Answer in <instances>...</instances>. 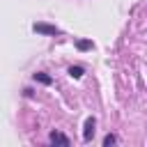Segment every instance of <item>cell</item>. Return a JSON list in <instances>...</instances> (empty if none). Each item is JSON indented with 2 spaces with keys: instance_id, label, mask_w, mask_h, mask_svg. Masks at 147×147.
I'll use <instances>...</instances> for the list:
<instances>
[{
  "instance_id": "obj_1",
  "label": "cell",
  "mask_w": 147,
  "mask_h": 147,
  "mask_svg": "<svg viewBox=\"0 0 147 147\" xmlns=\"http://www.w3.org/2000/svg\"><path fill=\"white\" fill-rule=\"evenodd\" d=\"M32 30L37 34H48V37H60L62 30L55 28V25H48V23H32Z\"/></svg>"
},
{
  "instance_id": "obj_2",
  "label": "cell",
  "mask_w": 147,
  "mask_h": 147,
  "mask_svg": "<svg viewBox=\"0 0 147 147\" xmlns=\"http://www.w3.org/2000/svg\"><path fill=\"white\" fill-rule=\"evenodd\" d=\"M94 126H96V119H94V117H87V119H85V126H83V140H85V142L92 140V136H94Z\"/></svg>"
},
{
  "instance_id": "obj_3",
  "label": "cell",
  "mask_w": 147,
  "mask_h": 147,
  "mask_svg": "<svg viewBox=\"0 0 147 147\" xmlns=\"http://www.w3.org/2000/svg\"><path fill=\"white\" fill-rule=\"evenodd\" d=\"M48 140H51V145H62V147H69V145H71V140H69L64 133H60V131H51Z\"/></svg>"
},
{
  "instance_id": "obj_4",
  "label": "cell",
  "mask_w": 147,
  "mask_h": 147,
  "mask_svg": "<svg viewBox=\"0 0 147 147\" xmlns=\"http://www.w3.org/2000/svg\"><path fill=\"white\" fill-rule=\"evenodd\" d=\"M32 78H34L37 83H41V85H51V83H53V78H51L48 74H44V71H37Z\"/></svg>"
},
{
  "instance_id": "obj_5",
  "label": "cell",
  "mask_w": 147,
  "mask_h": 147,
  "mask_svg": "<svg viewBox=\"0 0 147 147\" xmlns=\"http://www.w3.org/2000/svg\"><path fill=\"white\" fill-rule=\"evenodd\" d=\"M76 48H78V51H92L94 44H92V39H78V41H76Z\"/></svg>"
},
{
  "instance_id": "obj_6",
  "label": "cell",
  "mask_w": 147,
  "mask_h": 147,
  "mask_svg": "<svg viewBox=\"0 0 147 147\" xmlns=\"http://www.w3.org/2000/svg\"><path fill=\"white\" fill-rule=\"evenodd\" d=\"M67 74H69V76H71V78H80V76H83V74H85V69H83V67H74V64H71V67H69V71H67Z\"/></svg>"
},
{
  "instance_id": "obj_7",
  "label": "cell",
  "mask_w": 147,
  "mask_h": 147,
  "mask_svg": "<svg viewBox=\"0 0 147 147\" xmlns=\"http://www.w3.org/2000/svg\"><path fill=\"white\" fill-rule=\"evenodd\" d=\"M115 142H117V138H115V136H113V133H108V136H106V138H103V147H113V145H115Z\"/></svg>"
}]
</instances>
